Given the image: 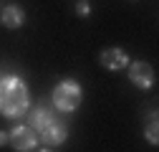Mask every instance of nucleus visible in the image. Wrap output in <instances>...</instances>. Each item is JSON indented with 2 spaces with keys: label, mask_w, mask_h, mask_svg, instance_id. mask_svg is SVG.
Wrapping results in <instances>:
<instances>
[{
  "label": "nucleus",
  "mask_w": 159,
  "mask_h": 152,
  "mask_svg": "<svg viewBox=\"0 0 159 152\" xmlns=\"http://www.w3.org/2000/svg\"><path fill=\"white\" fill-rule=\"evenodd\" d=\"M144 137H147L149 145H157V142H159V124H157V117H154V114H152V119H149V124H147V129H144Z\"/></svg>",
  "instance_id": "1a4fd4ad"
},
{
  "label": "nucleus",
  "mask_w": 159,
  "mask_h": 152,
  "mask_svg": "<svg viewBox=\"0 0 159 152\" xmlns=\"http://www.w3.org/2000/svg\"><path fill=\"white\" fill-rule=\"evenodd\" d=\"M76 13H78V15H84V18L91 13V8H89V3H86V0H81V3L76 5Z\"/></svg>",
  "instance_id": "9d476101"
},
{
  "label": "nucleus",
  "mask_w": 159,
  "mask_h": 152,
  "mask_svg": "<svg viewBox=\"0 0 159 152\" xmlns=\"http://www.w3.org/2000/svg\"><path fill=\"white\" fill-rule=\"evenodd\" d=\"M8 142L15 152H33L38 145V132L25 127V124H18L8 132Z\"/></svg>",
  "instance_id": "7ed1b4c3"
},
{
  "label": "nucleus",
  "mask_w": 159,
  "mask_h": 152,
  "mask_svg": "<svg viewBox=\"0 0 159 152\" xmlns=\"http://www.w3.org/2000/svg\"><path fill=\"white\" fill-rule=\"evenodd\" d=\"M56 119H53V114H51V109H46L43 104L41 107H35L33 112H30V129H35V132H43L48 124H53Z\"/></svg>",
  "instance_id": "6e6552de"
},
{
  "label": "nucleus",
  "mask_w": 159,
  "mask_h": 152,
  "mask_svg": "<svg viewBox=\"0 0 159 152\" xmlns=\"http://www.w3.org/2000/svg\"><path fill=\"white\" fill-rule=\"evenodd\" d=\"M51 99H53V107H56L58 112H73V109L81 107V99H84L81 84L73 81V79H66V81H61V84H56Z\"/></svg>",
  "instance_id": "f03ea898"
},
{
  "label": "nucleus",
  "mask_w": 159,
  "mask_h": 152,
  "mask_svg": "<svg viewBox=\"0 0 159 152\" xmlns=\"http://www.w3.org/2000/svg\"><path fill=\"white\" fill-rule=\"evenodd\" d=\"M38 140H41L46 147H56V145H63L66 142V137H68V129L63 127V124H58V122H53V124H48L43 132H38Z\"/></svg>",
  "instance_id": "0eeeda50"
},
{
  "label": "nucleus",
  "mask_w": 159,
  "mask_h": 152,
  "mask_svg": "<svg viewBox=\"0 0 159 152\" xmlns=\"http://www.w3.org/2000/svg\"><path fill=\"white\" fill-rule=\"evenodd\" d=\"M5 145H8V132L0 129V147H5Z\"/></svg>",
  "instance_id": "9b49d317"
},
{
  "label": "nucleus",
  "mask_w": 159,
  "mask_h": 152,
  "mask_svg": "<svg viewBox=\"0 0 159 152\" xmlns=\"http://www.w3.org/2000/svg\"><path fill=\"white\" fill-rule=\"evenodd\" d=\"M28 107L30 97L25 81L15 74H3L0 76V114L8 119H18L28 112Z\"/></svg>",
  "instance_id": "f257e3e1"
},
{
  "label": "nucleus",
  "mask_w": 159,
  "mask_h": 152,
  "mask_svg": "<svg viewBox=\"0 0 159 152\" xmlns=\"http://www.w3.org/2000/svg\"><path fill=\"white\" fill-rule=\"evenodd\" d=\"M101 66L109 69V71H121L124 66H129V56L124 48H106L101 51Z\"/></svg>",
  "instance_id": "39448f33"
},
{
  "label": "nucleus",
  "mask_w": 159,
  "mask_h": 152,
  "mask_svg": "<svg viewBox=\"0 0 159 152\" xmlns=\"http://www.w3.org/2000/svg\"><path fill=\"white\" fill-rule=\"evenodd\" d=\"M38 152H51V150H46V147H43V150H38Z\"/></svg>",
  "instance_id": "f8f14e48"
},
{
  "label": "nucleus",
  "mask_w": 159,
  "mask_h": 152,
  "mask_svg": "<svg viewBox=\"0 0 159 152\" xmlns=\"http://www.w3.org/2000/svg\"><path fill=\"white\" fill-rule=\"evenodd\" d=\"M129 79H131L134 86H139V89L147 91V89L154 86L157 76H154L152 64H147V61H134V64H129Z\"/></svg>",
  "instance_id": "20e7f679"
},
{
  "label": "nucleus",
  "mask_w": 159,
  "mask_h": 152,
  "mask_svg": "<svg viewBox=\"0 0 159 152\" xmlns=\"http://www.w3.org/2000/svg\"><path fill=\"white\" fill-rule=\"evenodd\" d=\"M0 23H3L5 28H10V31L20 28V26L25 23V13H23V8L15 5V3H10V5H5V8H0Z\"/></svg>",
  "instance_id": "423d86ee"
}]
</instances>
